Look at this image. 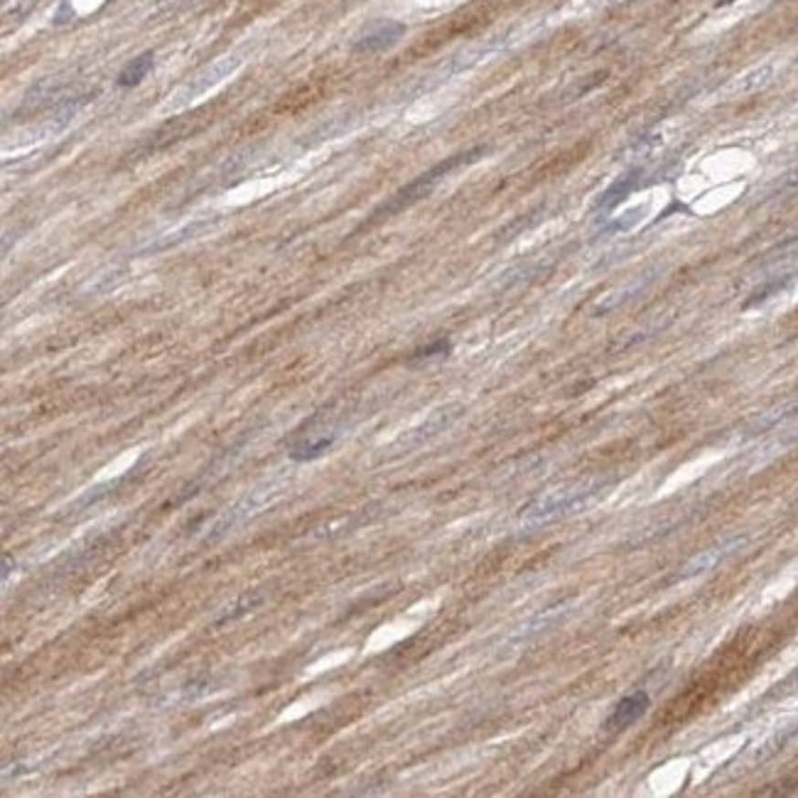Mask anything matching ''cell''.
Returning <instances> with one entry per match:
<instances>
[{
    "instance_id": "6da1fadb",
    "label": "cell",
    "mask_w": 798,
    "mask_h": 798,
    "mask_svg": "<svg viewBox=\"0 0 798 798\" xmlns=\"http://www.w3.org/2000/svg\"><path fill=\"white\" fill-rule=\"evenodd\" d=\"M482 155H484V148L464 150V153H457V155L447 157V160L438 163L435 167H431V170H425V173L418 175L410 185L399 189V192L393 195V199H388V204H384V207L374 214V219H378V217H388V214L403 212V209H408L410 204L420 202L423 197L431 195L432 187H435L445 175L454 173L457 167H464V165L474 163V160H479Z\"/></svg>"
},
{
    "instance_id": "7a4b0ae2",
    "label": "cell",
    "mask_w": 798,
    "mask_h": 798,
    "mask_svg": "<svg viewBox=\"0 0 798 798\" xmlns=\"http://www.w3.org/2000/svg\"><path fill=\"white\" fill-rule=\"evenodd\" d=\"M602 486L604 484L585 482V484H570V486H563V489H556V492L543 494V496H538V499L531 501V504L526 506L521 516H524L528 524H546V521L572 516V514H578L582 506H587L590 501L595 499Z\"/></svg>"
},
{
    "instance_id": "3957f363",
    "label": "cell",
    "mask_w": 798,
    "mask_h": 798,
    "mask_svg": "<svg viewBox=\"0 0 798 798\" xmlns=\"http://www.w3.org/2000/svg\"><path fill=\"white\" fill-rule=\"evenodd\" d=\"M241 67V57H221V59H217L214 64H209L207 69H202L197 77H192L185 84V87L177 89V94L167 101V106H165V111H180V109H187L189 103L197 101L199 96L207 94L209 89H214L217 84H221L224 79L231 77L236 69Z\"/></svg>"
},
{
    "instance_id": "277c9868",
    "label": "cell",
    "mask_w": 798,
    "mask_h": 798,
    "mask_svg": "<svg viewBox=\"0 0 798 798\" xmlns=\"http://www.w3.org/2000/svg\"><path fill=\"white\" fill-rule=\"evenodd\" d=\"M744 543H747V538H744V536H735V538H728V540H720V543H715L712 548L700 550L696 558H690L688 563L683 565L674 580L676 582H681V580H693V578H697V575H705V572L715 570V568L725 563L729 556H735L737 550L742 548Z\"/></svg>"
},
{
    "instance_id": "5b68a950",
    "label": "cell",
    "mask_w": 798,
    "mask_h": 798,
    "mask_svg": "<svg viewBox=\"0 0 798 798\" xmlns=\"http://www.w3.org/2000/svg\"><path fill=\"white\" fill-rule=\"evenodd\" d=\"M406 35V25L399 20H374L371 25L364 27L359 37L354 39L352 49L361 52V55H376V52H386L391 49L400 37Z\"/></svg>"
},
{
    "instance_id": "8992f818",
    "label": "cell",
    "mask_w": 798,
    "mask_h": 798,
    "mask_svg": "<svg viewBox=\"0 0 798 798\" xmlns=\"http://www.w3.org/2000/svg\"><path fill=\"white\" fill-rule=\"evenodd\" d=\"M651 697L646 690H636L632 696H624L614 705L612 715L604 720V729L607 732H622V729L632 728L636 720H642L646 710H649Z\"/></svg>"
},
{
    "instance_id": "52a82bcc",
    "label": "cell",
    "mask_w": 798,
    "mask_h": 798,
    "mask_svg": "<svg viewBox=\"0 0 798 798\" xmlns=\"http://www.w3.org/2000/svg\"><path fill=\"white\" fill-rule=\"evenodd\" d=\"M796 735H798V722H791V725H783V728L774 729L771 735L764 737V739L750 751L747 764H750V767H760V764H764V761L774 760L776 754H782L783 747H786V744H789Z\"/></svg>"
},
{
    "instance_id": "ba28073f",
    "label": "cell",
    "mask_w": 798,
    "mask_h": 798,
    "mask_svg": "<svg viewBox=\"0 0 798 798\" xmlns=\"http://www.w3.org/2000/svg\"><path fill=\"white\" fill-rule=\"evenodd\" d=\"M462 408L460 406H447L442 408V410H435L432 413V418H428L420 428H415L410 435H408L403 442H406V447H418L423 445V442H428V440H432L435 435H440V432L445 431V428H450V425L460 418Z\"/></svg>"
},
{
    "instance_id": "9c48e42d",
    "label": "cell",
    "mask_w": 798,
    "mask_h": 798,
    "mask_svg": "<svg viewBox=\"0 0 798 798\" xmlns=\"http://www.w3.org/2000/svg\"><path fill=\"white\" fill-rule=\"evenodd\" d=\"M796 413H798V400H789V403L774 406L771 410H764V413H760L754 420L747 423V428L742 431V438L744 440L757 438V435H761V432H769L771 428H779L783 420H789V418H793Z\"/></svg>"
},
{
    "instance_id": "30bf717a",
    "label": "cell",
    "mask_w": 798,
    "mask_h": 798,
    "mask_svg": "<svg viewBox=\"0 0 798 798\" xmlns=\"http://www.w3.org/2000/svg\"><path fill=\"white\" fill-rule=\"evenodd\" d=\"M153 64H155V55H153V52H143V55H138L135 59H131V62L123 67V71L118 74V87L121 89L138 87L143 79L150 74Z\"/></svg>"
},
{
    "instance_id": "8fae6325",
    "label": "cell",
    "mask_w": 798,
    "mask_h": 798,
    "mask_svg": "<svg viewBox=\"0 0 798 798\" xmlns=\"http://www.w3.org/2000/svg\"><path fill=\"white\" fill-rule=\"evenodd\" d=\"M771 77H774V67L771 64H764V67H757V69L747 71L744 77H739L729 87V94L732 96H742V94H751V91H760L761 87H767L769 81H771Z\"/></svg>"
},
{
    "instance_id": "7c38bea8",
    "label": "cell",
    "mask_w": 798,
    "mask_h": 798,
    "mask_svg": "<svg viewBox=\"0 0 798 798\" xmlns=\"http://www.w3.org/2000/svg\"><path fill=\"white\" fill-rule=\"evenodd\" d=\"M639 175H642V170H632L629 175H624L622 180L614 182L607 192H604L600 199H597V209H612V207H617L622 199H624L632 189L636 187V182H639Z\"/></svg>"
},
{
    "instance_id": "4fadbf2b",
    "label": "cell",
    "mask_w": 798,
    "mask_h": 798,
    "mask_svg": "<svg viewBox=\"0 0 798 798\" xmlns=\"http://www.w3.org/2000/svg\"><path fill=\"white\" fill-rule=\"evenodd\" d=\"M332 442H335V435H325V438H317V440H307V442H303L300 447H295L293 452H290V457L298 462H307V460H317L320 454H325L332 447Z\"/></svg>"
},
{
    "instance_id": "5bb4252c",
    "label": "cell",
    "mask_w": 798,
    "mask_h": 798,
    "mask_svg": "<svg viewBox=\"0 0 798 798\" xmlns=\"http://www.w3.org/2000/svg\"><path fill=\"white\" fill-rule=\"evenodd\" d=\"M793 189H798V165L796 167H791V170H786L783 175H779V177L769 185L767 192H764V199H774V197L789 195V192H793Z\"/></svg>"
},
{
    "instance_id": "9a60e30c",
    "label": "cell",
    "mask_w": 798,
    "mask_h": 798,
    "mask_svg": "<svg viewBox=\"0 0 798 798\" xmlns=\"http://www.w3.org/2000/svg\"><path fill=\"white\" fill-rule=\"evenodd\" d=\"M798 696V668H793L783 681H779L774 688L767 693V700H786V697Z\"/></svg>"
},
{
    "instance_id": "2e32d148",
    "label": "cell",
    "mask_w": 798,
    "mask_h": 798,
    "mask_svg": "<svg viewBox=\"0 0 798 798\" xmlns=\"http://www.w3.org/2000/svg\"><path fill=\"white\" fill-rule=\"evenodd\" d=\"M789 281H791V278H774V281L764 282V285H761L760 290H754V295H751V298L747 300V303H744V307L760 305V303L769 300V298H771V295H776L779 290L786 288V285H789Z\"/></svg>"
},
{
    "instance_id": "e0dca14e",
    "label": "cell",
    "mask_w": 798,
    "mask_h": 798,
    "mask_svg": "<svg viewBox=\"0 0 798 798\" xmlns=\"http://www.w3.org/2000/svg\"><path fill=\"white\" fill-rule=\"evenodd\" d=\"M450 349H452L450 339H438V342H432V345L418 349V352L410 356V361H423V359H432V356H442V354H450Z\"/></svg>"
},
{
    "instance_id": "ac0fdd59",
    "label": "cell",
    "mask_w": 798,
    "mask_h": 798,
    "mask_svg": "<svg viewBox=\"0 0 798 798\" xmlns=\"http://www.w3.org/2000/svg\"><path fill=\"white\" fill-rule=\"evenodd\" d=\"M644 214H646V207H634V209H629V214H622L619 219L612 221V231H626V229L636 227L639 221L644 219Z\"/></svg>"
},
{
    "instance_id": "d6986e66",
    "label": "cell",
    "mask_w": 798,
    "mask_h": 798,
    "mask_svg": "<svg viewBox=\"0 0 798 798\" xmlns=\"http://www.w3.org/2000/svg\"><path fill=\"white\" fill-rule=\"evenodd\" d=\"M189 3H195V0H163L160 3V13H175V10L185 8V5H189Z\"/></svg>"
},
{
    "instance_id": "ffe728a7",
    "label": "cell",
    "mask_w": 798,
    "mask_h": 798,
    "mask_svg": "<svg viewBox=\"0 0 798 798\" xmlns=\"http://www.w3.org/2000/svg\"><path fill=\"white\" fill-rule=\"evenodd\" d=\"M614 3H619V0H587V5H592V8H607Z\"/></svg>"
}]
</instances>
